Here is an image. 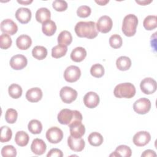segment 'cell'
Wrapping results in <instances>:
<instances>
[{"instance_id":"cell-17","label":"cell","mask_w":157,"mask_h":157,"mask_svg":"<svg viewBox=\"0 0 157 157\" xmlns=\"http://www.w3.org/2000/svg\"><path fill=\"white\" fill-rule=\"evenodd\" d=\"M17 20L22 24L28 23L31 18V12L28 8L20 7L15 12Z\"/></svg>"},{"instance_id":"cell-24","label":"cell","mask_w":157,"mask_h":157,"mask_svg":"<svg viewBox=\"0 0 157 157\" xmlns=\"http://www.w3.org/2000/svg\"><path fill=\"white\" fill-rule=\"evenodd\" d=\"M116 66L120 71H127L131 66V60L129 57L126 56H120L116 61Z\"/></svg>"},{"instance_id":"cell-2","label":"cell","mask_w":157,"mask_h":157,"mask_svg":"<svg viewBox=\"0 0 157 157\" xmlns=\"http://www.w3.org/2000/svg\"><path fill=\"white\" fill-rule=\"evenodd\" d=\"M58 121L61 124L69 125L75 121H82L83 120L81 113L76 110L68 109H62L58 114Z\"/></svg>"},{"instance_id":"cell-35","label":"cell","mask_w":157,"mask_h":157,"mask_svg":"<svg viewBox=\"0 0 157 157\" xmlns=\"http://www.w3.org/2000/svg\"><path fill=\"white\" fill-rule=\"evenodd\" d=\"M90 74L96 78L102 77L104 74V68L101 64H94L90 69Z\"/></svg>"},{"instance_id":"cell-36","label":"cell","mask_w":157,"mask_h":157,"mask_svg":"<svg viewBox=\"0 0 157 157\" xmlns=\"http://www.w3.org/2000/svg\"><path fill=\"white\" fill-rule=\"evenodd\" d=\"M18 113L15 109H8L5 113V120L9 124L14 123L17 119Z\"/></svg>"},{"instance_id":"cell-41","label":"cell","mask_w":157,"mask_h":157,"mask_svg":"<svg viewBox=\"0 0 157 157\" xmlns=\"http://www.w3.org/2000/svg\"><path fill=\"white\" fill-rule=\"evenodd\" d=\"M91 9L88 6H81L77 10V14L79 17L86 18L91 14Z\"/></svg>"},{"instance_id":"cell-40","label":"cell","mask_w":157,"mask_h":157,"mask_svg":"<svg viewBox=\"0 0 157 157\" xmlns=\"http://www.w3.org/2000/svg\"><path fill=\"white\" fill-rule=\"evenodd\" d=\"M53 8L58 12L65 11L67 8V3L65 1L55 0L52 3Z\"/></svg>"},{"instance_id":"cell-30","label":"cell","mask_w":157,"mask_h":157,"mask_svg":"<svg viewBox=\"0 0 157 157\" xmlns=\"http://www.w3.org/2000/svg\"><path fill=\"white\" fill-rule=\"evenodd\" d=\"M88 141L91 145L98 147L102 144L103 137L100 133L98 132H93L88 136Z\"/></svg>"},{"instance_id":"cell-16","label":"cell","mask_w":157,"mask_h":157,"mask_svg":"<svg viewBox=\"0 0 157 157\" xmlns=\"http://www.w3.org/2000/svg\"><path fill=\"white\" fill-rule=\"evenodd\" d=\"M67 145L72 150L79 152L84 149L85 142L82 137L75 139L72 136H69L67 138Z\"/></svg>"},{"instance_id":"cell-21","label":"cell","mask_w":157,"mask_h":157,"mask_svg":"<svg viewBox=\"0 0 157 157\" xmlns=\"http://www.w3.org/2000/svg\"><path fill=\"white\" fill-rule=\"evenodd\" d=\"M32 44L31 38L26 34L18 36L16 40L17 47L20 50H27Z\"/></svg>"},{"instance_id":"cell-42","label":"cell","mask_w":157,"mask_h":157,"mask_svg":"<svg viewBox=\"0 0 157 157\" xmlns=\"http://www.w3.org/2000/svg\"><path fill=\"white\" fill-rule=\"evenodd\" d=\"M63 156L62 151L58 148L51 149L47 155V157H63Z\"/></svg>"},{"instance_id":"cell-9","label":"cell","mask_w":157,"mask_h":157,"mask_svg":"<svg viewBox=\"0 0 157 157\" xmlns=\"http://www.w3.org/2000/svg\"><path fill=\"white\" fill-rule=\"evenodd\" d=\"M140 88L141 91L145 94H153L157 88L156 82L151 77L145 78L141 81Z\"/></svg>"},{"instance_id":"cell-22","label":"cell","mask_w":157,"mask_h":157,"mask_svg":"<svg viewBox=\"0 0 157 157\" xmlns=\"http://www.w3.org/2000/svg\"><path fill=\"white\" fill-rule=\"evenodd\" d=\"M132 155L131 149L127 145H121L118 146L115 150L110 155V156L130 157Z\"/></svg>"},{"instance_id":"cell-7","label":"cell","mask_w":157,"mask_h":157,"mask_svg":"<svg viewBox=\"0 0 157 157\" xmlns=\"http://www.w3.org/2000/svg\"><path fill=\"white\" fill-rule=\"evenodd\" d=\"M45 136L50 143L58 144L63 139V132L60 128L56 126H53L47 131Z\"/></svg>"},{"instance_id":"cell-15","label":"cell","mask_w":157,"mask_h":157,"mask_svg":"<svg viewBox=\"0 0 157 157\" xmlns=\"http://www.w3.org/2000/svg\"><path fill=\"white\" fill-rule=\"evenodd\" d=\"M99 95L93 91L87 93L83 97V102L86 107L89 109H93L97 107L99 103Z\"/></svg>"},{"instance_id":"cell-19","label":"cell","mask_w":157,"mask_h":157,"mask_svg":"<svg viewBox=\"0 0 157 157\" xmlns=\"http://www.w3.org/2000/svg\"><path fill=\"white\" fill-rule=\"evenodd\" d=\"M42 91L40 88L35 87L28 90L26 93V99L31 102H37L42 98Z\"/></svg>"},{"instance_id":"cell-44","label":"cell","mask_w":157,"mask_h":157,"mask_svg":"<svg viewBox=\"0 0 157 157\" xmlns=\"http://www.w3.org/2000/svg\"><path fill=\"white\" fill-rule=\"evenodd\" d=\"M136 2L138 4H139L140 5H143V6H145L147 5L148 4H150V2H152V1H136Z\"/></svg>"},{"instance_id":"cell-31","label":"cell","mask_w":157,"mask_h":157,"mask_svg":"<svg viewBox=\"0 0 157 157\" xmlns=\"http://www.w3.org/2000/svg\"><path fill=\"white\" fill-rule=\"evenodd\" d=\"M28 128L30 132L33 134H39L42 132V124L41 122L37 120H31L28 124Z\"/></svg>"},{"instance_id":"cell-3","label":"cell","mask_w":157,"mask_h":157,"mask_svg":"<svg viewBox=\"0 0 157 157\" xmlns=\"http://www.w3.org/2000/svg\"><path fill=\"white\" fill-rule=\"evenodd\" d=\"M136 88L132 83H123L117 85L113 90V94L118 98L130 99L136 94Z\"/></svg>"},{"instance_id":"cell-27","label":"cell","mask_w":157,"mask_h":157,"mask_svg":"<svg viewBox=\"0 0 157 157\" xmlns=\"http://www.w3.org/2000/svg\"><path fill=\"white\" fill-rule=\"evenodd\" d=\"M29 140V137L28 134L23 131H18L15 136V142L20 147H25L27 145Z\"/></svg>"},{"instance_id":"cell-38","label":"cell","mask_w":157,"mask_h":157,"mask_svg":"<svg viewBox=\"0 0 157 157\" xmlns=\"http://www.w3.org/2000/svg\"><path fill=\"white\" fill-rule=\"evenodd\" d=\"M1 155L3 157H15L17 155V150L13 145H6L1 149Z\"/></svg>"},{"instance_id":"cell-32","label":"cell","mask_w":157,"mask_h":157,"mask_svg":"<svg viewBox=\"0 0 157 157\" xmlns=\"http://www.w3.org/2000/svg\"><path fill=\"white\" fill-rule=\"evenodd\" d=\"M67 51V47L61 45H57L52 49V56L54 58H59L64 56Z\"/></svg>"},{"instance_id":"cell-39","label":"cell","mask_w":157,"mask_h":157,"mask_svg":"<svg viewBox=\"0 0 157 157\" xmlns=\"http://www.w3.org/2000/svg\"><path fill=\"white\" fill-rule=\"evenodd\" d=\"M12 39L9 35L2 33L0 36V47L2 49H7L12 45Z\"/></svg>"},{"instance_id":"cell-20","label":"cell","mask_w":157,"mask_h":157,"mask_svg":"<svg viewBox=\"0 0 157 157\" xmlns=\"http://www.w3.org/2000/svg\"><path fill=\"white\" fill-rule=\"evenodd\" d=\"M86 56V50L82 47H77L72 50L71 53V59L74 62H81Z\"/></svg>"},{"instance_id":"cell-46","label":"cell","mask_w":157,"mask_h":157,"mask_svg":"<svg viewBox=\"0 0 157 157\" xmlns=\"http://www.w3.org/2000/svg\"><path fill=\"white\" fill-rule=\"evenodd\" d=\"M95 2L97 3V4H99L100 6H105L107 3H108L109 2V1L108 0H106V1H95Z\"/></svg>"},{"instance_id":"cell-8","label":"cell","mask_w":157,"mask_h":157,"mask_svg":"<svg viewBox=\"0 0 157 157\" xmlns=\"http://www.w3.org/2000/svg\"><path fill=\"white\" fill-rule=\"evenodd\" d=\"M77 94V91L69 86H64L59 91V96L62 101L66 104H70L75 101Z\"/></svg>"},{"instance_id":"cell-33","label":"cell","mask_w":157,"mask_h":157,"mask_svg":"<svg viewBox=\"0 0 157 157\" xmlns=\"http://www.w3.org/2000/svg\"><path fill=\"white\" fill-rule=\"evenodd\" d=\"M8 93L9 96L13 99H18L22 94L21 87L16 83H13L9 86Z\"/></svg>"},{"instance_id":"cell-25","label":"cell","mask_w":157,"mask_h":157,"mask_svg":"<svg viewBox=\"0 0 157 157\" xmlns=\"http://www.w3.org/2000/svg\"><path fill=\"white\" fill-rule=\"evenodd\" d=\"M72 41L71 33L66 30L61 31L58 36V43L59 45L63 46L69 45Z\"/></svg>"},{"instance_id":"cell-5","label":"cell","mask_w":157,"mask_h":157,"mask_svg":"<svg viewBox=\"0 0 157 157\" xmlns=\"http://www.w3.org/2000/svg\"><path fill=\"white\" fill-rule=\"evenodd\" d=\"M151 106L150 101L147 98H142L135 101L133 104V109L138 114L144 115L150 111Z\"/></svg>"},{"instance_id":"cell-11","label":"cell","mask_w":157,"mask_h":157,"mask_svg":"<svg viewBox=\"0 0 157 157\" xmlns=\"http://www.w3.org/2000/svg\"><path fill=\"white\" fill-rule=\"evenodd\" d=\"M10 67L15 70H21L25 67L28 64L26 56L23 55H15L13 56L9 62Z\"/></svg>"},{"instance_id":"cell-10","label":"cell","mask_w":157,"mask_h":157,"mask_svg":"<svg viewBox=\"0 0 157 157\" xmlns=\"http://www.w3.org/2000/svg\"><path fill=\"white\" fill-rule=\"evenodd\" d=\"M113 23L110 17L107 15L101 17L96 24V29L101 33H109L112 28Z\"/></svg>"},{"instance_id":"cell-18","label":"cell","mask_w":157,"mask_h":157,"mask_svg":"<svg viewBox=\"0 0 157 157\" xmlns=\"http://www.w3.org/2000/svg\"><path fill=\"white\" fill-rule=\"evenodd\" d=\"M47 149V145L42 139H34L31 145V150L36 155H43Z\"/></svg>"},{"instance_id":"cell-26","label":"cell","mask_w":157,"mask_h":157,"mask_svg":"<svg viewBox=\"0 0 157 157\" xmlns=\"http://www.w3.org/2000/svg\"><path fill=\"white\" fill-rule=\"evenodd\" d=\"M42 30L45 36H52L56 31V25L53 21L50 20L42 24Z\"/></svg>"},{"instance_id":"cell-34","label":"cell","mask_w":157,"mask_h":157,"mask_svg":"<svg viewBox=\"0 0 157 157\" xmlns=\"http://www.w3.org/2000/svg\"><path fill=\"white\" fill-rule=\"evenodd\" d=\"M12 136V132L11 129L7 126H3L1 128V136L0 141L2 143L7 142L10 141Z\"/></svg>"},{"instance_id":"cell-23","label":"cell","mask_w":157,"mask_h":157,"mask_svg":"<svg viewBox=\"0 0 157 157\" xmlns=\"http://www.w3.org/2000/svg\"><path fill=\"white\" fill-rule=\"evenodd\" d=\"M51 13L50 10L45 7L39 8L36 13V20L40 23H44L47 21L50 20Z\"/></svg>"},{"instance_id":"cell-29","label":"cell","mask_w":157,"mask_h":157,"mask_svg":"<svg viewBox=\"0 0 157 157\" xmlns=\"http://www.w3.org/2000/svg\"><path fill=\"white\" fill-rule=\"evenodd\" d=\"M143 26L145 29L151 31L157 27V17L156 15H148L146 17L143 22Z\"/></svg>"},{"instance_id":"cell-4","label":"cell","mask_w":157,"mask_h":157,"mask_svg":"<svg viewBox=\"0 0 157 157\" xmlns=\"http://www.w3.org/2000/svg\"><path fill=\"white\" fill-rule=\"evenodd\" d=\"M137 25L138 18L135 15L128 14L126 15L122 23V31L123 34L128 37L133 36L136 33Z\"/></svg>"},{"instance_id":"cell-1","label":"cell","mask_w":157,"mask_h":157,"mask_svg":"<svg viewBox=\"0 0 157 157\" xmlns=\"http://www.w3.org/2000/svg\"><path fill=\"white\" fill-rule=\"evenodd\" d=\"M75 32L79 37H86L89 39H94L98 36V30L94 21H79L74 28Z\"/></svg>"},{"instance_id":"cell-6","label":"cell","mask_w":157,"mask_h":157,"mask_svg":"<svg viewBox=\"0 0 157 157\" xmlns=\"http://www.w3.org/2000/svg\"><path fill=\"white\" fill-rule=\"evenodd\" d=\"M81 75L80 68L76 66H69L64 72V78L65 80L69 83H73L77 81Z\"/></svg>"},{"instance_id":"cell-28","label":"cell","mask_w":157,"mask_h":157,"mask_svg":"<svg viewBox=\"0 0 157 157\" xmlns=\"http://www.w3.org/2000/svg\"><path fill=\"white\" fill-rule=\"evenodd\" d=\"M32 55L34 58L38 60L44 59L47 55V50L43 46L37 45L33 48L32 50Z\"/></svg>"},{"instance_id":"cell-43","label":"cell","mask_w":157,"mask_h":157,"mask_svg":"<svg viewBox=\"0 0 157 157\" xmlns=\"http://www.w3.org/2000/svg\"><path fill=\"white\" fill-rule=\"evenodd\" d=\"M141 156L142 157H148V156L153 157V156H156V154L155 151L148 149V150H145L141 155Z\"/></svg>"},{"instance_id":"cell-13","label":"cell","mask_w":157,"mask_h":157,"mask_svg":"<svg viewBox=\"0 0 157 157\" xmlns=\"http://www.w3.org/2000/svg\"><path fill=\"white\" fill-rule=\"evenodd\" d=\"M1 31L9 36L14 35L18 31V26L11 19H5L1 23Z\"/></svg>"},{"instance_id":"cell-37","label":"cell","mask_w":157,"mask_h":157,"mask_svg":"<svg viewBox=\"0 0 157 157\" xmlns=\"http://www.w3.org/2000/svg\"><path fill=\"white\" fill-rule=\"evenodd\" d=\"M123 40L121 37L118 34H113L109 38V44L113 48H119L121 47Z\"/></svg>"},{"instance_id":"cell-45","label":"cell","mask_w":157,"mask_h":157,"mask_svg":"<svg viewBox=\"0 0 157 157\" xmlns=\"http://www.w3.org/2000/svg\"><path fill=\"white\" fill-rule=\"evenodd\" d=\"M17 2L21 4H23V5H28L29 4H31V2H33V1L31 0V1H17Z\"/></svg>"},{"instance_id":"cell-14","label":"cell","mask_w":157,"mask_h":157,"mask_svg":"<svg viewBox=\"0 0 157 157\" xmlns=\"http://www.w3.org/2000/svg\"><path fill=\"white\" fill-rule=\"evenodd\" d=\"M71 136L75 139L81 138L85 132V126L82 121H75L68 125Z\"/></svg>"},{"instance_id":"cell-12","label":"cell","mask_w":157,"mask_h":157,"mask_svg":"<svg viewBox=\"0 0 157 157\" xmlns=\"http://www.w3.org/2000/svg\"><path fill=\"white\" fill-rule=\"evenodd\" d=\"M151 140V136L147 131H139L134 134L133 137V143L137 147H144Z\"/></svg>"}]
</instances>
